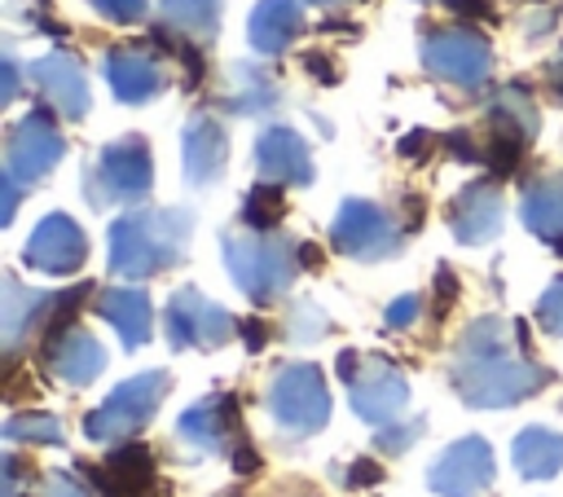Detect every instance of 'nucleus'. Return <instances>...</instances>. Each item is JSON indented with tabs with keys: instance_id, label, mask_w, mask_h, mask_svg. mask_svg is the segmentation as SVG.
<instances>
[{
	"instance_id": "1",
	"label": "nucleus",
	"mask_w": 563,
	"mask_h": 497,
	"mask_svg": "<svg viewBox=\"0 0 563 497\" xmlns=\"http://www.w3.org/2000/svg\"><path fill=\"white\" fill-rule=\"evenodd\" d=\"M550 383V369L532 356H510V325L501 317H479L457 343L453 387L475 409H506L523 396H537Z\"/></svg>"
},
{
	"instance_id": "2",
	"label": "nucleus",
	"mask_w": 563,
	"mask_h": 497,
	"mask_svg": "<svg viewBox=\"0 0 563 497\" xmlns=\"http://www.w3.org/2000/svg\"><path fill=\"white\" fill-rule=\"evenodd\" d=\"M194 233V216L185 207H158V211H123L110 224V273L145 281L172 264L185 259Z\"/></svg>"
},
{
	"instance_id": "3",
	"label": "nucleus",
	"mask_w": 563,
	"mask_h": 497,
	"mask_svg": "<svg viewBox=\"0 0 563 497\" xmlns=\"http://www.w3.org/2000/svg\"><path fill=\"white\" fill-rule=\"evenodd\" d=\"M224 264L238 290L255 303H273L290 290L299 277V242L295 238H273V233H224Z\"/></svg>"
},
{
	"instance_id": "4",
	"label": "nucleus",
	"mask_w": 563,
	"mask_h": 497,
	"mask_svg": "<svg viewBox=\"0 0 563 497\" xmlns=\"http://www.w3.org/2000/svg\"><path fill=\"white\" fill-rule=\"evenodd\" d=\"M264 405H268L273 422H277L286 435H312V431H321V427L330 422V387H325L321 369L308 365V361L282 365V369L268 378Z\"/></svg>"
},
{
	"instance_id": "5",
	"label": "nucleus",
	"mask_w": 563,
	"mask_h": 497,
	"mask_svg": "<svg viewBox=\"0 0 563 497\" xmlns=\"http://www.w3.org/2000/svg\"><path fill=\"white\" fill-rule=\"evenodd\" d=\"M167 396V374L163 369H145L132 374L128 383H119L88 418H84V435L97 444H123L128 435H136L163 405Z\"/></svg>"
},
{
	"instance_id": "6",
	"label": "nucleus",
	"mask_w": 563,
	"mask_h": 497,
	"mask_svg": "<svg viewBox=\"0 0 563 497\" xmlns=\"http://www.w3.org/2000/svg\"><path fill=\"white\" fill-rule=\"evenodd\" d=\"M339 378L347 383L352 413L361 422H374V427H391V418L409 400V383H405V374L387 356L339 352Z\"/></svg>"
},
{
	"instance_id": "7",
	"label": "nucleus",
	"mask_w": 563,
	"mask_h": 497,
	"mask_svg": "<svg viewBox=\"0 0 563 497\" xmlns=\"http://www.w3.org/2000/svg\"><path fill=\"white\" fill-rule=\"evenodd\" d=\"M84 185H88V202L92 207H106V202H141L150 194V185H154L150 145L141 136H123V141L101 145V154L88 167Z\"/></svg>"
},
{
	"instance_id": "8",
	"label": "nucleus",
	"mask_w": 563,
	"mask_h": 497,
	"mask_svg": "<svg viewBox=\"0 0 563 497\" xmlns=\"http://www.w3.org/2000/svg\"><path fill=\"white\" fill-rule=\"evenodd\" d=\"M422 66L444 79V84H457V88H479L493 70V48L484 35L466 31V26H440V31H427L422 35Z\"/></svg>"
},
{
	"instance_id": "9",
	"label": "nucleus",
	"mask_w": 563,
	"mask_h": 497,
	"mask_svg": "<svg viewBox=\"0 0 563 497\" xmlns=\"http://www.w3.org/2000/svg\"><path fill=\"white\" fill-rule=\"evenodd\" d=\"M330 242L352 259H387L400 251L405 233L383 207H374L365 198H347L330 224Z\"/></svg>"
},
{
	"instance_id": "10",
	"label": "nucleus",
	"mask_w": 563,
	"mask_h": 497,
	"mask_svg": "<svg viewBox=\"0 0 563 497\" xmlns=\"http://www.w3.org/2000/svg\"><path fill=\"white\" fill-rule=\"evenodd\" d=\"M66 154V141L57 132V123L44 114V110H31L26 119H18L9 128V141H4V172L18 180V185H35L44 180Z\"/></svg>"
},
{
	"instance_id": "11",
	"label": "nucleus",
	"mask_w": 563,
	"mask_h": 497,
	"mask_svg": "<svg viewBox=\"0 0 563 497\" xmlns=\"http://www.w3.org/2000/svg\"><path fill=\"white\" fill-rule=\"evenodd\" d=\"M233 339V317L211 303L202 290L194 286H180L167 303V343L176 352L185 347H224Z\"/></svg>"
},
{
	"instance_id": "12",
	"label": "nucleus",
	"mask_w": 563,
	"mask_h": 497,
	"mask_svg": "<svg viewBox=\"0 0 563 497\" xmlns=\"http://www.w3.org/2000/svg\"><path fill=\"white\" fill-rule=\"evenodd\" d=\"M488 484H493V444L479 435H462L427 471V488L435 497H479Z\"/></svg>"
},
{
	"instance_id": "13",
	"label": "nucleus",
	"mask_w": 563,
	"mask_h": 497,
	"mask_svg": "<svg viewBox=\"0 0 563 497\" xmlns=\"http://www.w3.org/2000/svg\"><path fill=\"white\" fill-rule=\"evenodd\" d=\"M22 259H26L31 268L48 273V277H70V273L88 259V238H84V229H79L70 216L53 211V216H44V220L31 229Z\"/></svg>"
},
{
	"instance_id": "14",
	"label": "nucleus",
	"mask_w": 563,
	"mask_h": 497,
	"mask_svg": "<svg viewBox=\"0 0 563 497\" xmlns=\"http://www.w3.org/2000/svg\"><path fill=\"white\" fill-rule=\"evenodd\" d=\"M501 220H506V202L497 194L493 180H471L453 207H449V229L462 246H484L501 233Z\"/></svg>"
},
{
	"instance_id": "15",
	"label": "nucleus",
	"mask_w": 563,
	"mask_h": 497,
	"mask_svg": "<svg viewBox=\"0 0 563 497\" xmlns=\"http://www.w3.org/2000/svg\"><path fill=\"white\" fill-rule=\"evenodd\" d=\"M101 70H106L110 92H114L119 101H128V106H141V101L158 97V92H163V84H167V75H163V66H158V57H154V53H145V48H132V44L110 48V53H106V62H101Z\"/></svg>"
},
{
	"instance_id": "16",
	"label": "nucleus",
	"mask_w": 563,
	"mask_h": 497,
	"mask_svg": "<svg viewBox=\"0 0 563 497\" xmlns=\"http://www.w3.org/2000/svg\"><path fill=\"white\" fill-rule=\"evenodd\" d=\"M229 163V136L220 128V119L211 114H194L180 132V167L189 185H211L224 176Z\"/></svg>"
},
{
	"instance_id": "17",
	"label": "nucleus",
	"mask_w": 563,
	"mask_h": 497,
	"mask_svg": "<svg viewBox=\"0 0 563 497\" xmlns=\"http://www.w3.org/2000/svg\"><path fill=\"white\" fill-rule=\"evenodd\" d=\"M255 167L268 185H308L312 180V154L299 132L290 128H264L255 141Z\"/></svg>"
},
{
	"instance_id": "18",
	"label": "nucleus",
	"mask_w": 563,
	"mask_h": 497,
	"mask_svg": "<svg viewBox=\"0 0 563 497\" xmlns=\"http://www.w3.org/2000/svg\"><path fill=\"white\" fill-rule=\"evenodd\" d=\"M53 308H57L53 290H26L18 277H4L0 281V343H4V352L13 356L22 347V339L40 321L53 317Z\"/></svg>"
},
{
	"instance_id": "19",
	"label": "nucleus",
	"mask_w": 563,
	"mask_h": 497,
	"mask_svg": "<svg viewBox=\"0 0 563 497\" xmlns=\"http://www.w3.org/2000/svg\"><path fill=\"white\" fill-rule=\"evenodd\" d=\"M176 431L185 444L202 449V453H224L233 431H238V400L229 391L220 396H207L198 405H189L180 418H176Z\"/></svg>"
},
{
	"instance_id": "20",
	"label": "nucleus",
	"mask_w": 563,
	"mask_h": 497,
	"mask_svg": "<svg viewBox=\"0 0 563 497\" xmlns=\"http://www.w3.org/2000/svg\"><path fill=\"white\" fill-rule=\"evenodd\" d=\"M44 365H48L62 383H70V387H88V383L106 369V352H101V343H97L88 330L70 325V330L44 339Z\"/></svg>"
},
{
	"instance_id": "21",
	"label": "nucleus",
	"mask_w": 563,
	"mask_h": 497,
	"mask_svg": "<svg viewBox=\"0 0 563 497\" xmlns=\"http://www.w3.org/2000/svg\"><path fill=\"white\" fill-rule=\"evenodd\" d=\"M31 79H35V88H40V97L57 106V114H66V119H84V114H88V106H92L88 79H84V70H79V62H70L66 53L40 57V62L31 66Z\"/></svg>"
},
{
	"instance_id": "22",
	"label": "nucleus",
	"mask_w": 563,
	"mask_h": 497,
	"mask_svg": "<svg viewBox=\"0 0 563 497\" xmlns=\"http://www.w3.org/2000/svg\"><path fill=\"white\" fill-rule=\"evenodd\" d=\"M92 475L106 497H154V457L141 444H119Z\"/></svg>"
},
{
	"instance_id": "23",
	"label": "nucleus",
	"mask_w": 563,
	"mask_h": 497,
	"mask_svg": "<svg viewBox=\"0 0 563 497\" xmlns=\"http://www.w3.org/2000/svg\"><path fill=\"white\" fill-rule=\"evenodd\" d=\"M97 308H101V317L119 330L123 347H141V343H150V334H154V308H150V295H145V290L110 286V290L97 295Z\"/></svg>"
},
{
	"instance_id": "24",
	"label": "nucleus",
	"mask_w": 563,
	"mask_h": 497,
	"mask_svg": "<svg viewBox=\"0 0 563 497\" xmlns=\"http://www.w3.org/2000/svg\"><path fill=\"white\" fill-rule=\"evenodd\" d=\"M303 31V13H299V0H260L251 9V22H246V35H251V48L255 53H282L295 44V35Z\"/></svg>"
},
{
	"instance_id": "25",
	"label": "nucleus",
	"mask_w": 563,
	"mask_h": 497,
	"mask_svg": "<svg viewBox=\"0 0 563 497\" xmlns=\"http://www.w3.org/2000/svg\"><path fill=\"white\" fill-rule=\"evenodd\" d=\"M224 110L229 114H268V110H277L282 106V92H277V84L264 75V70H255V66H246V62H233L229 70H224Z\"/></svg>"
},
{
	"instance_id": "26",
	"label": "nucleus",
	"mask_w": 563,
	"mask_h": 497,
	"mask_svg": "<svg viewBox=\"0 0 563 497\" xmlns=\"http://www.w3.org/2000/svg\"><path fill=\"white\" fill-rule=\"evenodd\" d=\"M510 457L523 479H550L563 471V435L550 427H523L510 444Z\"/></svg>"
},
{
	"instance_id": "27",
	"label": "nucleus",
	"mask_w": 563,
	"mask_h": 497,
	"mask_svg": "<svg viewBox=\"0 0 563 497\" xmlns=\"http://www.w3.org/2000/svg\"><path fill=\"white\" fill-rule=\"evenodd\" d=\"M519 216H523V224L537 238L563 242V180H537V185H528Z\"/></svg>"
},
{
	"instance_id": "28",
	"label": "nucleus",
	"mask_w": 563,
	"mask_h": 497,
	"mask_svg": "<svg viewBox=\"0 0 563 497\" xmlns=\"http://www.w3.org/2000/svg\"><path fill=\"white\" fill-rule=\"evenodd\" d=\"M488 123L493 132H506V136H519V141H532L537 136V106L523 88H501L493 101H488Z\"/></svg>"
},
{
	"instance_id": "29",
	"label": "nucleus",
	"mask_w": 563,
	"mask_h": 497,
	"mask_svg": "<svg viewBox=\"0 0 563 497\" xmlns=\"http://www.w3.org/2000/svg\"><path fill=\"white\" fill-rule=\"evenodd\" d=\"M158 13H163L167 26H176L185 35H198V40L216 35V26H220V0H163Z\"/></svg>"
},
{
	"instance_id": "30",
	"label": "nucleus",
	"mask_w": 563,
	"mask_h": 497,
	"mask_svg": "<svg viewBox=\"0 0 563 497\" xmlns=\"http://www.w3.org/2000/svg\"><path fill=\"white\" fill-rule=\"evenodd\" d=\"M282 211H286V198H282V185H251L246 198H242V224L255 229V233H268L273 224H282Z\"/></svg>"
},
{
	"instance_id": "31",
	"label": "nucleus",
	"mask_w": 563,
	"mask_h": 497,
	"mask_svg": "<svg viewBox=\"0 0 563 497\" xmlns=\"http://www.w3.org/2000/svg\"><path fill=\"white\" fill-rule=\"evenodd\" d=\"M4 440L9 444H62L66 431L53 413H13L4 422Z\"/></svg>"
},
{
	"instance_id": "32",
	"label": "nucleus",
	"mask_w": 563,
	"mask_h": 497,
	"mask_svg": "<svg viewBox=\"0 0 563 497\" xmlns=\"http://www.w3.org/2000/svg\"><path fill=\"white\" fill-rule=\"evenodd\" d=\"M330 334V317L312 303V299H299L290 303V317H286V339L290 343H317Z\"/></svg>"
},
{
	"instance_id": "33",
	"label": "nucleus",
	"mask_w": 563,
	"mask_h": 497,
	"mask_svg": "<svg viewBox=\"0 0 563 497\" xmlns=\"http://www.w3.org/2000/svg\"><path fill=\"white\" fill-rule=\"evenodd\" d=\"M422 427H427L422 418H409V422H400V427H396V422H391V427H378L374 444H378L387 457H396V453H405V449H409V444L422 435Z\"/></svg>"
},
{
	"instance_id": "34",
	"label": "nucleus",
	"mask_w": 563,
	"mask_h": 497,
	"mask_svg": "<svg viewBox=\"0 0 563 497\" xmlns=\"http://www.w3.org/2000/svg\"><path fill=\"white\" fill-rule=\"evenodd\" d=\"M537 321H541L550 334L563 339V277H554V281L545 286V295H541V303H537Z\"/></svg>"
},
{
	"instance_id": "35",
	"label": "nucleus",
	"mask_w": 563,
	"mask_h": 497,
	"mask_svg": "<svg viewBox=\"0 0 563 497\" xmlns=\"http://www.w3.org/2000/svg\"><path fill=\"white\" fill-rule=\"evenodd\" d=\"M40 497H92V488L70 471H48L40 479Z\"/></svg>"
},
{
	"instance_id": "36",
	"label": "nucleus",
	"mask_w": 563,
	"mask_h": 497,
	"mask_svg": "<svg viewBox=\"0 0 563 497\" xmlns=\"http://www.w3.org/2000/svg\"><path fill=\"white\" fill-rule=\"evenodd\" d=\"M418 312H422V299L418 295H400L396 303H387V317L383 321H387V330H409Z\"/></svg>"
},
{
	"instance_id": "37",
	"label": "nucleus",
	"mask_w": 563,
	"mask_h": 497,
	"mask_svg": "<svg viewBox=\"0 0 563 497\" xmlns=\"http://www.w3.org/2000/svg\"><path fill=\"white\" fill-rule=\"evenodd\" d=\"M97 13L114 18V22H136L145 13V0H88Z\"/></svg>"
},
{
	"instance_id": "38",
	"label": "nucleus",
	"mask_w": 563,
	"mask_h": 497,
	"mask_svg": "<svg viewBox=\"0 0 563 497\" xmlns=\"http://www.w3.org/2000/svg\"><path fill=\"white\" fill-rule=\"evenodd\" d=\"M378 479H383V466H378L374 457H356L352 471H347V484H352V488H369V484H378Z\"/></svg>"
},
{
	"instance_id": "39",
	"label": "nucleus",
	"mask_w": 563,
	"mask_h": 497,
	"mask_svg": "<svg viewBox=\"0 0 563 497\" xmlns=\"http://www.w3.org/2000/svg\"><path fill=\"white\" fill-rule=\"evenodd\" d=\"M453 295H457V281H453V273H449V268H435V312H440V317L449 312Z\"/></svg>"
},
{
	"instance_id": "40",
	"label": "nucleus",
	"mask_w": 563,
	"mask_h": 497,
	"mask_svg": "<svg viewBox=\"0 0 563 497\" xmlns=\"http://www.w3.org/2000/svg\"><path fill=\"white\" fill-rule=\"evenodd\" d=\"M427 150H431V132H409L400 141V154L405 158H427Z\"/></svg>"
},
{
	"instance_id": "41",
	"label": "nucleus",
	"mask_w": 563,
	"mask_h": 497,
	"mask_svg": "<svg viewBox=\"0 0 563 497\" xmlns=\"http://www.w3.org/2000/svg\"><path fill=\"white\" fill-rule=\"evenodd\" d=\"M0 189H4V202H0V224H9V220H13V211H18V180L4 172Z\"/></svg>"
},
{
	"instance_id": "42",
	"label": "nucleus",
	"mask_w": 563,
	"mask_h": 497,
	"mask_svg": "<svg viewBox=\"0 0 563 497\" xmlns=\"http://www.w3.org/2000/svg\"><path fill=\"white\" fill-rule=\"evenodd\" d=\"M233 466H238L242 475H255V471H260V453H255L251 444H233Z\"/></svg>"
},
{
	"instance_id": "43",
	"label": "nucleus",
	"mask_w": 563,
	"mask_h": 497,
	"mask_svg": "<svg viewBox=\"0 0 563 497\" xmlns=\"http://www.w3.org/2000/svg\"><path fill=\"white\" fill-rule=\"evenodd\" d=\"M264 339H268L264 321H246V325H242V343H246V352H260V347H264Z\"/></svg>"
},
{
	"instance_id": "44",
	"label": "nucleus",
	"mask_w": 563,
	"mask_h": 497,
	"mask_svg": "<svg viewBox=\"0 0 563 497\" xmlns=\"http://www.w3.org/2000/svg\"><path fill=\"white\" fill-rule=\"evenodd\" d=\"M449 4L466 18H493V0H449Z\"/></svg>"
},
{
	"instance_id": "45",
	"label": "nucleus",
	"mask_w": 563,
	"mask_h": 497,
	"mask_svg": "<svg viewBox=\"0 0 563 497\" xmlns=\"http://www.w3.org/2000/svg\"><path fill=\"white\" fill-rule=\"evenodd\" d=\"M18 97V66H13V57H4V92H0V101L9 106Z\"/></svg>"
},
{
	"instance_id": "46",
	"label": "nucleus",
	"mask_w": 563,
	"mask_h": 497,
	"mask_svg": "<svg viewBox=\"0 0 563 497\" xmlns=\"http://www.w3.org/2000/svg\"><path fill=\"white\" fill-rule=\"evenodd\" d=\"M449 150H453V158H479L466 132H453V136H449Z\"/></svg>"
},
{
	"instance_id": "47",
	"label": "nucleus",
	"mask_w": 563,
	"mask_h": 497,
	"mask_svg": "<svg viewBox=\"0 0 563 497\" xmlns=\"http://www.w3.org/2000/svg\"><path fill=\"white\" fill-rule=\"evenodd\" d=\"M303 66H308V70H312V75H321V79H325V84H334V79H339V75H334V66H330V62H325V57H303Z\"/></svg>"
},
{
	"instance_id": "48",
	"label": "nucleus",
	"mask_w": 563,
	"mask_h": 497,
	"mask_svg": "<svg viewBox=\"0 0 563 497\" xmlns=\"http://www.w3.org/2000/svg\"><path fill=\"white\" fill-rule=\"evenodd\" d=\"M299 264L303 268H321V251H312L308 242H299Z\"/></svg>"
},
{
	"instance_id": "49",
	"label": "nucleus",
	"mask_w": 563,
	"mask_h": 497,
	"mask_svg": "<svg viewBox=\"0 0 563 497\" xmlns=\"http://www.w3.org/2000/svg\"><path fill=\"white\" fill-rule=\"evenodd\" d=\"M312 4H321V9H330V4H343V0H312Z\"/></svg>"
},
{
	"instance_id": "50",
	"label": "nucleus",
	"mask_w": 563,
	"mask_h": 497,
	"mask_svg": "<svg viewBox=\"0 0 563 497\" xmlns=\"http://www.w3.org/2000/svg\"><path fill=\"white\" fill-rule=\"evenodd\" d=\"M559 251H563V242H559Z\"/></svg>"
}]
</instances>
